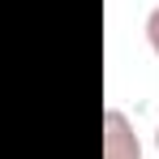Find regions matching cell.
Wrapping results in <instances>:
<instances>
[{"label": "cell", "mask_w": 159, "mask_h": 159, "mask_svg": "<svg viewBox=\"0 0 159 159\" xmlns=\"http://www.w3.org/2000/svg\"><path fill=\"white\" fill-rule=\"evenodd\" d=\"M155 155H159V129H155Z\"/></svg>", "instance_id": "cell-3"}, {"label": "cell", "mask_w": 159, "mask_h": 159, "mask_svg": "<svg viewBox=\"0 0 159 159\" xmlns=\"http://www.w3.org/2000/svg\"><path fill=\"white\" fill-rule=\"evenodd\" d=\"M103 159H142V133L116 103L103 107Z\"/></svg>", "instance_id": "cell-1"}, {"label": "cell", "mask_w": 159, "mask_h": 159, "mask_svg": "<svg viewBox=\"0 0 159 159\" xmlns=\"http://www.w3.org/2000/svg\"><path fill=\"white\" fill-rule=\"evenodd\" d=\"M146 43H151V52L159 56V4L146 13Z\"/></svg>", "instance_id": "cell-2"}]
</instances>
